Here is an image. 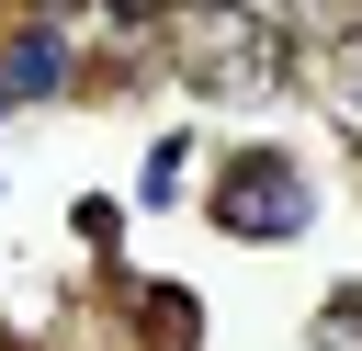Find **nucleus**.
Returning a JSON list of instances; mask_svg holds the SVG:
<instances>
[{
	"label": "nucleus",
	"instance_id": "nucleus-1",
	"mask_svg": "<svg viewBox=\"0 0 362 351\" xmlns=\"http://www.w3.org/2000/svg\"><path fill=\"white\" fill-rule=\"evenodd\" d=\"M215 215H226V238H294V226H305V170L249 159V170L215 192Z\"/></svg>",
	"mask_w": 362,
	"mask_h": 351
},
{
	"label": "nucleus",
	"instance_id": "nucleus-2",
	"mask_svg": "<svg viewBox=\"0 0 362 351\" xmlns=\"http://www.w3.org/2000/svg\"><path fill=\"white\" fill-rule=\"evenodd\" d=\"M68 79V45L34 23V34H11V57H0V102H34V91H57Z\"/></svg>",
	"mask_w": 362,
	"mask_h": 351
},
{
	"label": "nucleus",
	"instance_id": "nucleus-3",
	"mask_svg": "<svg viewBox=\"0 0 362 351\" xmlns=\"http://www.w3.org/2000/svg\"><path fill=\"white\" fill-rule=\"evenodd\" d=\"M136 306H147V328H158V340H181V351H192V328H204V306H192V294H170V283H158V294H136Z\"/></svg>",
	"mask_w": 362,
	"mask_h": 351
},
{
	"label": "nucleus",
	"instance_id": "nucleus-4",
	"mask_svg": "<svg viewBox=\"0 0 362 351\" xmlns=\"http://www.w3.org/2000/svg\"><path fill=\"white\" fill-rule=\"evenodd\" d=\"M317 351H362V306H328L317 317Z\"/></svg>",
	"mask_w": 362,
	"mask_h": 351
},
{
	"label": "nucleus",
	"instance_id": "nucleus-5",
	"mask_svg": "<svg viewBox=\"0 0 362 351\" xmlns=\"http://www.w3.org/2000/svg\"><path fill=\"white\" fill-rule=\"evenodd\" d=\"M328 79H339V102H351V113H362V34H351V45H339V68H328Z\"/></svg>",
	"mask_w": 362,
	"mask_h": 351
}]
</instances>
